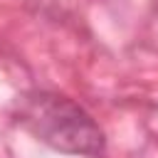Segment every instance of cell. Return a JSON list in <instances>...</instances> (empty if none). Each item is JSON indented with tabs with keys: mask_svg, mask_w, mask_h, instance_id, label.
<instances>
[{
	"mask_svg": "<svg viewBox=\"0 0 158 158\" xmlns=\"http://www.w3.org/2000/svg\"><path fill=\"white\" fill-rule=\"evenodd\" d=\"M17 123L40 143L67 153L101 158L106 136L86 109L54 91H27L17 99Z\"/></svg>",
	"mask_w": 158,
	"mask_h": 158,
	"instance_id": "6da1fadb",
	"label": "cell"
}]
</instances>
